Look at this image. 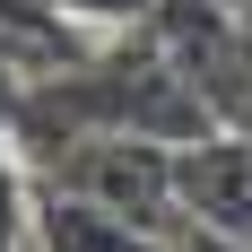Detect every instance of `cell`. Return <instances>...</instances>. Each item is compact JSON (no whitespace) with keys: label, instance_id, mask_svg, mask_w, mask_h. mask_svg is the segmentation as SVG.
Returning <instances> with one entry per match:
<instances>
[{"label":"cell","instance_id":"1","mask_svg":"<svg viewBox=\"0 0 252 252\" xmlns=\"http://www.w3.org/2000/svg\"><path fill=\"white\" fill-rule=\"evenodd\" d=\"M35 183H61V191H78V200L113 209L122 226H139L157 252H165V235L183 226V191H174V148L165 139H130V130H87L78 148H61Z\"/></svg>","mask_w":252,"mask_h":252},{"label":"cell","instance_id":"2","mask_svg":"<svg viewBox=\"0 0 252 252\" xmlns=\"http://www.w3.org/2000/svg\"><path fill=\"white\" fill-rule=\"evenodd\" d=\"M174 191H183V218L252 244V139L244 130H209L200 148H174Z\"/></svg>","mask_w":252,"mask_h":252},{"label":"cell","instance_id":"3","mask_svg":"<svg viewBox=\"0 0 252 252\" xmlns=\"http://www.w3.org/2000/svg\"><path fill=\"white\" fill-rule=\"evenodd\" d=\"M26 252H157L139 226H122L113 209L78 200L61 183H35V226H26Z\"/></svg>","mask_w":252,"mask_h":252},{"label":"cell","instance_id":"4","mask_svg":"<svg viewBox=\"0 0 252 252\" xmlns=\"http://www.w3.org/2000/svg\"><path fill=\"white\" fill-rule=\"evenodd\" d=\"M0 52L26 61V52H61L70 61V9L61 0H0Z\"/></svg>","mask_w":252,"mask_h":252},{"label":"cell","instance_id":"5","mask_svg":"<svg viewBox=\"0 0 252 252\" xmlns=\"http://www.w3.org/2000/svg\"><path fill=\"white\" fill-rule=\"evenodd\" d=\"M26 226H35V174H26V157L0 139V252H26Z\"/></svg>","mask_w":252,"mask_h":252},{"label":"cell","instance_id":"6","mask_svg":"<svg viewBox=\"0 0 252 252\" xmlns=\"http://www.w3.org/2000/svg\"><path fill=\"white\" fill-rule=\"evenodd\" d=\"M70 18H87V26H148L165 0H61Z\"/></svg>","mask_w":252,"mask_h":252},{"label":"cell","instance_id":"7","mask_svg":"<svg viewBox=\"0 0 252 252\" xmlns=\"http://www.w3.org/2000/svg\"><path fill=\"white\" fill-rule=\"evenodd\" d=\"M165 252H252V244H235V235H218V226H200V218H183V226L165 235Z\"/></svg>","mask_w":252,"mask_h":252},{"label":"cell","instance_id":"8","mask_svg":"<svg viewBox=\"0 0 252 252\" xmlns=\"http://www.w3.org/2000/svg\"><path fill=\"white\" fill-rule=\"evenodd\" d=\"M18 104H26V78H18V61L0 52V139L18 130Z\"/></svg>","mask_w":252,"mask_h":252}]
</instances>
